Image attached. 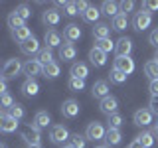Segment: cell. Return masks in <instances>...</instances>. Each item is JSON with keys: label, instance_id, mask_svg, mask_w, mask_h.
<instances>
[{"label": "cell", "instance_id": "6da1fadb", "mask_svg": "<svg viewBox=\"0 0 158 148\" xmlns=\"http://www.w3.org/2000/svg\"><path fill=\"white\" fill-rule=\"evenodd\" d=\"M22 140L26 142L28 146H36L42 140V134H40V128H36L34 125H26L22 128Z\"/></svg>", "mask_w": 158, "mask_h": 148}, {"label": "cell", "instance_id": "7a4b0ae2", "mask_svg": "<svg viewBox=\"0 0 158 148\" xmlns=\"http://www.w3.org/2000/svg\"><path fill=\"white\" fill-rule=\"evenodd\" d=\"M24 69V65L20 63V59L16 57H12V59H8L6 63H4V67H2V77L4 79H12V77H16L20 71Z\"/></svg>", "mask_w": 158, "mask_h": 148}, {"label": "cell", "instance_id": "3957f363", "mask_svg": "<svg viewBox=\"0 0 158 148\" xmlns=\"http://www.w3.org/2000/svg\"><path fill=\"white\" fill-rule=\"evenodd\" d=\"M105 128H103L101 122H89V126H87V130H85V138H89V140H103L105 138Z\"/></svg>", "mask_w": 158, "mask_h": 148}, {"label": "cell", "instance_id": "277c9868", "mask_svg": "<svg viewBox=\"0 0 158 148\" xmlns=\"http://www.w3.org/2000/svg\"><path fill=\"white\" fill-rule=\"evenodd\" d=\"M152 24V16L148 12H144V10H140V12L135 14V18H132V26H135V30H138V32H142V30H146L148 26Z\"/></svg>", "mask_w": 158, "mask_h": 148}, {"label": "cell", "instance_id": "5b68a950", "mask_svg": "<svg viewBox=\"0 0 158 148\" xmlns=\"http://www.w3.org/2000/svg\"><path fill=\"white\" fill-rule=\"evenodd\" d=\"M79 111H81V107H79V103L75 101V99H67V101H63L61 115L65 118H75L79 115Z\"/></svg>", "mask_w": 158, "mask_h": 148}, {"label": "cell", "instance_id": "8992f818", "mask_svg": "<svg viewBox=\"0 0 158 148\" xmlns=\"http://www.w3.org/2000/svg\"><path fill=\"white\" fill-rule=\"evenodd\" d=\"M69 136H71V134H69V130H67L63 125L52 126V132H49V138H52V142H56V144H63V142H65Z\"/></svg>", "mask_w": 158, "mask_h": 148}, {"label": "cell", "instance_id": "52a82bcc", "mask_svg": "<svg viewBox=\"0 0 158 148\" xmlns=\"http://www.w3.org/2000/svg\"><path fill=\"white\" fill-rule=\"evenodd\" d=\"M115 51H117V57H131V51H132V39L121 38V39L115 43Z\"/></svg>", "mask_w": 158, "mask_h": 148}, {"label": "cell", "instance_id": "ba28073f", "mask_svg": "<svg viewBox=\"0 0 158 148\" xmlns=\"http://www.w3.org/2000/svg\"><path fill=\"white\" fill-rule=\"evenodd\" d=\"M24 73L28 75V79H34L36 75H40V73H44V65L38 61V59H30V61L24 63Z\"/></svg>", "mask_w": 158, "mask_h": 148}, {"label": "cell", "instance_id": "9c48e42d", "mask_svg": "<svg viewBox=\"0 0 158 148\" xmlns=\"http://www.w3.org/2000/svg\"><path fill=\"white\" fill-rule=\"evenodd\" d=\"M99 109H101V113H105V115H115L117 113V109H118V101L115 97H105V99H101V105H99Z\"/></svg>", "mask_w": 158, "mask_h": 148}, {"label": "cell", "instance_id": "30bf717a", "mask_svg": "<svg viewBox=\"0 0 158 148\" xmlns=\"http://www.w3.org/2000/svg\"><path fill=\"white\" fill-rule=\"evenodd\" d=\"M115 69L123 71L125 75H131V73L135 71V59H131V57H117L115 59Z\"/></svg>", "mask_w": 158, "mask_h": 148}, {"label": "cell", "instance_id": "8fae6325", "mask_svg": "<svg viewBox=\"0 0 158 148\" xmlns=\"http://www.w3.org/2000/svg\"><path fill=\"white\" fill-rule=\"evenodd\" d=\"M132 118H135V125H138V126H148L152 122V111H150V109H138Z\"/></svg>", "mask_w": 158, "mask_h": 148}, {"label": "cell", "instance_id": "7c38bea8", "mask_svg": "<svg viewBox=\"0 0 158 148\" xmlns=\"http://www.w3.org/2000/svg\"><path fill=\"white\" fill-rule=\"evenodd\" d=\"M20 49H22V53H26V56H34V53L38 56L40 53V42L32 36V38H28L26 42L20 43Z\"/></svg>", "mask_w": 158, "mask_h": 148}, {"label": "cell", "instance_id": "4fadbf2b", "mask_svg": "<svg viewBox=\"0 0 158 148\" xmlns=\"http://www.w3.org/2000/svg\"><path fill=\"white\" fill-rule=\"evenodd\" d=\"M63 36H65V39L69 43H73L81 38V28H79L77 24H67V26L63 28Z\"/></svg>", "mask_w": 158, "mask_h": 148}, {"label": "cell", "instance_id": "5bb4252c", "mask_svg": "<svg viewBox=\"0 0 158 148\" xmlns=\"http://www.w3.org/2000/svg\"><path fill=\"white\" fill-rule=\"evenodd\" d=\"M75 56H77V49H75V46L73 43H61L59 46V57L63 59V61H71V59H75Z\"/></svg>", "mask_w": 158, "mask_h": 148}, {"label": "cell", "instance_id": "9a60e30c", "mask_svg": "<svg viewBox=\"0 0 158 148\" xmlns=\"http://www.w3.org/2000/svg\"><path fill=\"white\" fill-rule=\"evenodd\" d=\"M16 128H18V121L0 113V132H14Z\"/></svg>", "mask_w": 158, "mask_h": 148}, {"label": "cell", "instance_id": "2e32d148", "mask_svg": "<svg viewBox=\"0 0 158 148\" xmlns=\"http://www.w3.org/2000/svg\"><path fill=\"white\" fill-rule=\"evenodd\" d=\"M42 20H44V24H46V26H57L59 20H61V14H59L56 8H49V10L44 12Z\"/></svg>", "mask_w": 158, "mask_h": 148}, {"label": "cell", "instance_id": "e0dca14e", "mask_svg": "<svg viewBox=\"0 0 158 148\" xmlns=\"http://www.w3.org/2000/svg\"><path fill=\"white\" fill-rule=\"evenodd\" d=\"M91 93H93V97H95V99L109 97V85H107V81H95V83H93V87H91Z\"/></svg>", "mask_w": 158, "mask_h": 148}, {"label": "cell", "instance_id": "ac0fdd59", "mask_svg": "<svg viewBox=\"0 0 158 148\" xmlns=\"http://www.w3.org/2000/svg\"><path fill=\"white\" fill-rule=\"evenodd\" d=\"M89 59H91V63L95 67H103L107 63V53H103L101 49H97V47H93L91 51H89Z\"/></svg>", "mask_w": 158, "mask_h": 148}, {"label": "cell", "instance_id": "d6986e66", "mask_svg": "<svg viewBox=\"0 0 158 148\" xmlns=\"http://www.w3.org/2000/svg\"><path fill=\"white\" fill-rule=\"evenodd\" d=\"M22 93L28 95V97H36L40 93V85H38L36 79H26V81L22 83Z\"/></svg>", "mask_w": 158, "mask_h": 148}, {"label": "cell", "instance_id": "ffe728a7", "mask_svg": "<svg viewBox=\"0 0 158 148\" xmlns=\"http://www.w3.org/2000/svg\"><path fill=\"white\" fill-rule=\"evenodd\" d=\"M44 42H46L48 47H57V46H61V36L56 30H48L46 36H44Z\"/></svg>", "mask_w": 158, "mask_h": 148}, {"label": "cell", "instance_id": "44dd1931", "mask_svg": "<svg viewBox=\"0 0 158 148\" xmlns=\"http://www.w3.org/2000/svg\"><path fill=\"white\" fill-rule=\"evenodd\" d=\"M69 73H71V77H77V79H85L89 75V67L85 65V63H81V61H77V63H73L71 69H69Z\"/></svg>", "mask_w": 158, "mask_h": 148}, {"label": "cell", "instance_id": "7402d4cb", "mask_svg": "<svg viewBox=\"0 0 158 148\" xmlns=\"http://www.w3.org/2000/svg\"><path fill=\"white\" fill-rule=\"evenodd\" d=\"M109 34H111V26L105 22H97L95 28H93V36H95V39H105L109 38Z\"/></svg>", "mask_w": 158, "mask_h": 148}, {"label": "cell", "instance_id": "603a6c76", "mask_svg": "<svg viewBox=\"0 0 158 148\" xmlns=\"http://www.w3.org/2000/svg\"><path fill=\"white\" fill-rule=\"evenodd\" d=\"M49 122H52V118H49V115L46 111H38L36 117H34V126L36 128H48Z\"/></svg>", "mask_w": 158, "mask_h": 148}, {"label": "cell", "instance_id": "cb8c5ba5", "mask_svg": "<svg viewBox=\"0 0 158 148\" xmlns=\"http://www.w3.org/2000/svg\"><path fill=\"white\" fill-rule=\"evenodd\" d=\"M144 73L150 81H158V61L156 59H150V61L144 63Z\"/></svg>", "mask_w": 158, "mask_h": 148}, {"label": "cell", "instance_id": "d4e9b609", "mask_svg": "<svg viewBox=\"0 0 158 148\" xmlns=\"http://www.w3.org/2000/svg\"><path fill=\"white\" fill-rule=\"evenodd\" d=\"M121 130H115V128H107V132H105V138L103 140L107 142L109 146H117L118 142H121Z\"/></svg>", "mask_w": 158, "mask_h": 148}, {"label": "cell", "instance_id": "484cf974", "mask_svg": "<svg viewBox=\"0 0 158 148\" xmlns=\"http://www.w3.org/2000/svg\"><path fill=\"white\" fill-rule=\"evenodd\" d=\"M101 12L107 14V16H111V18H115V16H118V14H121V8H118L117 2H111V0H107V2H103Z\"/></svg>", "mask_w": 158, "mask_h": 148}, {"label": "cell", "instance_id": "4316f807", "mask_svg": "<svg viewBox=\"0 0 158 148\" xmlns=\"http://www.w3.org/2000/svg\"><path fill=\"white\" fill-rule=\"evenodd\" d=\"M12 38L16 39V42H26L28 38H32V32H30V28L28 26H22V28H16V30H12Z\"/></svg>", "mask_w": 158, "mask_h": 148}, {"label": "cell", "instance_id": "83f0119b", "mask_svg": "<svg viewBox=\"0 0 158 148\" xmlns=\"http://www.w3.org/2000/svg\"><path fill=\"white\" fill-rule=\"evenodd\" d=\"M38 61L42 63V65H48V63H52L53 61V51H52V47H44V49H40V53H38Z\"/></svg>", "mask_w": 158, "mask_h": 148}, {"label": "cell", "instance_id": "f1b7e54d", "mask_svg": "<svg viewBox=\"0 0 158 148\" xmlns=\"http://www.w3.org/2000/svg\"><path fill=\"white\" fill-rule=\"evenodd\" d=\"M99 16H101V10H97L95 6H89L85 12H83V20H85V22H89V24H93V22L97 24Z\"/></svg>", "mask_w": 158, "mask_h": 148}, {"label": "cell", "instance_id": "f546056e", "mask_svg": "<svg viewBox=\"0 0 158 148\" xmlns=\"http://www.w3.org/2000/svg\"><path fill=\"white\" fill-rule=\"evenodd\" d=\"M95 47H97V49H101L103 53H109V51H113V49H115V42H113L111 38L97 39V42H95Z\"/></svg>", "mask_w": 158, "mask_h": 148}, {"label": "cell", "instance_id": "4dcf8cb0", "mask_svg": "<svg viewBox=\"0 0 158 148\" xmlns=\"http://www.w3.org/2000/svg\"><path fill=\"white\" fill-rule=\"evenodd\" d=\"M128 26V18L127 14H118V16L113 18V30H117V32H123Z\"/></svg>", "mask_w": 158, "mask_h": 148}, {"label": "cell", "instance_id": "1f68e13d", "mask_svg": "<svg viewBox=\"0 0 158 148\" xmlns=\"http://www.w3.org/2000/svg\"><path fill=\"white\" fill-rule=\"evenodd\" d=\"M59 73H61V69H59V65L56 61H52V63H48V65H44V75L49 77V79H56Z\"/></svg>", "mask_w": 158, "mask_h": 148}, {"label": "cell", "instance_id": "d6a6232c", "mask_svg": "<svg viewBox=\"0 0 158 148\" xmlns=\"http://www.w3.org/2000/svg\"><path fill=\"white\" fill-rule=\"evenodd\" d=\"M8 26L12 28V30H16V28H22V26H26V22H24V20L20 18L16 12H10V14H8Z\"/></svg>", "mask_w": 158, "mask_h": 148}, {"label": "cell", "instance_id": "836d02e7", "mask_svg": "<svg viewBox=\"0 0 158 148\" xmlns=\"http://www.w3.org/2000/svg\"><path fill=\"white\" fill-rule=\"evenodd\" d=\"M6 115H8V117H12L14 121H20V118H24V115H26V113H24V107L16 103L14 107H10V109H8V113H6Z\"/></svg>", "mask_w": 158, "mask_h": 148}, {"label": "cell", "instance_id": "e575fe53", "mask_svg": "<svg viewBox=\"0 0 158 148\" xmlns=\"http://www.w3.org/2000/svg\"><path fill=\"white\" fill-rule=\"evenodd\" d=\"M109 77H111V81H113V83L121 85V83H125V81H127V77H128V75H125L123 71H118V69H115V67H113V71L109 73Z\"/></svg>", "mask_w": 158, "mask_h": 148}, {"label": "cell", "instance_id": "d590c367", "mask_svg": "<svg viewBox=\"0 0 158 148\" xmlns=\"http://www.w3.org/2000/svg\"><path fill=\"white\" fill-rule=\"evenodd\" d=\"M136 140L140 142V144L144 146V148H150L152 144H154V136H152L150 132H142V134H138V136H136Z\"/></svg>", "mask_w": 158, "mask_h": 148}, {"label": "cell", "instance_id": "8d00e7d4", "mask_svg": "<svg viewBox=\"0 0 158 148\" xmlns=\"http://www.w3.org/2000/svg\"><path fill=\"white\" fill-rule=\"evenodd\" d=\"M69 89L71 91H83L85 89V79H77V77H69Z\"/></svg>", "mask_w": 158, "mask_h": 148}, {"label": "cell", "instance_id": "74e56055", "mask_svg": "<svg viewBox=\"0 0 158 148\" xmlns=\"http://www.w3.org/2000/svg\"><path fill=\"white\" fill-rule=\"evenodd\" d=\"M14 12H16L18 16L24 20V22H26V20H28L30 16H32V10H30L28 4H20V6H16V10H14Z\"/></svg>", "mask_w": 158, "mask_h": 148}, {"label": "cell", "instance_id": "f35d334b", "mask_svg": "<svg viewBox=\"0 0 158 148\" xmlns=\"http://www.w3.org/2000/svg\"><path fill=\"white\" fill-rule=\"evenodd\" d=\"M109 128H115V130H118L121 128V125H123V117L118 115V113H115V115H111L109 117Z\"/></svg>", "mask_w": 158, "mask_h": 148}, {"label": "cell", "instance_id": "ab89813d", "mask_svg": "<svg viewBox=\"0 0 158 148\" xmlns=\"http://www.w3.org/2000/svg\"><path fill=\"white\" fill-rule=\"evenodd\" d=\"M69 140H71V146L73 148H85V136H81V134H71L69 136Z\"/></svg>", "mask_w": 158, "mask_h": 148}, {"label": "cell", "instance_id": "60d3db41", "mask_svg": "<svg viewBox=\"0 0 158 148\" xmlns=\"http://www.w3.org/2000/svg\"><path fill=\"white\" fill-rule=\"evenodd\" d=\"M16 103H14V99L10 93H6V95H0V107L2 109H10V107H14Z\"/></svg>", "mask_w": 158, "mask_h": 148}, {"label": "cell", "instance_id": "b9f144b4", "mask_svg": "<svg viewBox=\"0 0 158 148\" xmlns=\"http://www.w3.org/2000/svg\"><path fill=\"white\" fill-rule=\"evenodd\" d=\"M142 10L150 14V10H158V0H144L142 2Z\"/></svg>", "mask_w": 158, "mask_h": 148}, {"label": "cell", "instance_id": "7bdbcfd3", "mask_svg": "<svg viewBox=\"0 0 158 148\" xmlns=\"http://www.w3.org/2000/svg\"><path fill=\"white\" fill-rule=\"evenodd\" d=\"M118 8H121V14H128V12H132V8H135V2H131V0H125V2L118 4Z\"/></svg>", "mask_w": 158, "mask_h": 148}, {"label": "cell", "instance_id": "ee69618b", "mask_svg": "<svg viewBox=\"0 0 158 148\" xmlns=\"http://www.w3.org/2000/svg\"><path fill=\"white\" fill-rule=\"evenodd\" d=\"M63 10H65V14L67 16H77V6H75V2H67L65 6H63Z\"/></svg>", "mask_w": 158, "mask_h": 148}, {"label": "cell", "instance_id": "f6af8a7d", "mask_svg": "<svg viewBox=\"0 0 158 148\" xmlns=\"http://www.w3.org/2000/svg\"><path fill=\"white\" fill-rule=\"evenodd\" d=\"M148 42H150L152 46H154V47L158 49V28H156V30H152V32H150V36H148Z\"/></svg>", "mask_w": 158, "mask_h": 148}, {"label": "cell", "instance_id": "bcb514c9", "mask_svg": "<svg viewBox=\"0 0 158 148\" xmlns=\"http://www.w3.org/2000/svg\"><path fill=\"white\" fill-rule=\"evenodd\" d=\"M148 91H150L152 97L158 95V81H150V85H148Z\"/></svg>", "mask_w": 158, "mask_h": 148}, {"label": "cell", "instance_id": "7dc6e473", "mask_svg": "<svg viewBox=\"0 0 158 148\" xmlns=\"http://www.w3.org/2000/svg\"><path fill=\"white\" fill-rule=\"evenodd\" d=\"M150 111L158 115V95L156 97H150Z\"/></svg>", "mask_w": 158, "mask_h": 148}, {"label": "cell", "instance_id": "c3c4849f", "mask_svg": "<svg viewBox=\"0 0 158 148\" xmlns=\"http://www.w3.org/2000/svg\"><path fill=\"white\" fill-rule=\"evenodd\" d=\"M75 6H77V12H81V14H83V12H85V10L89 8V4L81 0V2H75Z\"/></svg>", "mask_w": 158, "mask_h": 148}, {"label": "cell", "instance_id": "681fc988", "mask_svg": "<svg viewBox=\"0 0 158 148\" xmlns=\"http://www.w3.org/2000/svg\"><path fill=\"white\" fill-rule=\"evenodd\" d=\"M8 93V87H6V81H2L0 79V95H6Z\"/></svg>", "mask_w": 158, "mask_h": 148}, {"label": "cell", "instance_id": "f907efd6", "mask_svg": "<svg viewBox=\"0 0 158 148\" xmlns=\"http://www.w3.org/2000/svg\"><path fill=\"white\" fill-rule=\"evenodd\" d=\"M128 148H144V146H142L138 140H135V142H131V144H128Z\"/></svg>", "mask_w": 158, "mask_h": 148}, {"label": "cell", "instance_id": "816d5d0a", "mask_svg": "<svg viewBox=\"0 0 158 148\" xmlns=\"http://www.w3.org/2000/svg\"><path fill=\"white\" fill-rule=\"evenodd\" d=\"M30 148H42V144H36V146H30Z\"/></svg>", "mask_w": 158, "mask_h": 148}, {"label": "cell", "instance_id": "f5cc1de1", "mask_svg": "<svg viewBox=\"0 0 158 148\" xmlns=\"http://www.w3.org/2000/svg\"><path fill=\"white\" fill-rule=\"evenodd\" d=\"M61 148H73V146H71V144H67V146H61Z\"/></svg>", "mask_w": 158, "mask_h": 148}, {"label": "cell", "instance_id": "db71d44e", "mask_svg": "<svg viewBox=\"0 0 158 148\" xmlns=\"http://www.w3.org/2000/svg\"><path fill=\"white\" fill-rule=\"evenodd\" d=\"M154 59H156V61H158V49H156V56H154Z\"/></svg>", "mask_w": 158, "mask_h": 148}, {"label": "cell", "instance_id": "11a10c76", "mask_svg": "<svg viewBox=\"0 0 158 148\" xmlns=\"http://www.w3.org/2000/svg\"><path fill=\"white\" fill-rule=\"evenodd\" d=\"M0 148H6V144H2V142H0Z\"/></svg>", "mask_w": 158, "mask_h": 148}, {"label": "cell", "instance_id": "9f6ffc18", "mask_svg": "<svg viewBox=\"0 0 158 148\" xmlns=\"http://www.w3.org/2000/svg\"><path fill=\"white\" fill-rule=\"evenodd\" d=\"M97 148H107V146H97Z\"/></svg>", "mask_w": 158, "mask_h": 148}, {"label": "cell", "instance_id": "6f0895ef", "mask_svg": "<svg viewBox=\"0 0 158 148\" xmlns=\"http://www.w3.org/2000/svg\"><path fill=\"white\" fill-rule=\"evenodd\" d=\"M156 128H158V121H156Z\"/></svg>", "mask_w": 158, "mask_h": 148}]
</instances>
